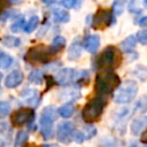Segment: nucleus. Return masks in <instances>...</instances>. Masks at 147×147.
I'll return each mask as SVG.
<instances>
[{"label":"nucleus","instance_id":"obj_1","mask_svg":"<svg viewBox=\"0 0 147 147\" xmlns=\"http://www.w3.org/2000/svg\"><path fill=\"white\" fill-rule=\"evenodd\" d=\"M119 77L111 70L99 72L95 77L94 91L99 95H105L113 92L117 86H119Z\"/></svg>","mask_w":147,"mask_h":147},{"label":"nucleus","instance_id":"obj_2","mask_svg":"<svg viewBox=\"0 0 147 147\" xmlns=\"http://www.w3.org/2000/svg\"><path fill=\"white\" fill-rule=\"evenodd\" d=\"M103 108H105V100L101 96L92 98L84 106V108L82 110V117L86 123L95 122L101 116Z\"/></svg>","mask_w":147,"mask_h":147},{"label":"nucleus","instance_id":"obj_3","mask_svg":"<svg viewBox=\"0 0 147 147\" xmlns=\"http://www.w3.org/2000/svg\"><path fill=\"white\" fill-rule=\"evenodd\" d=\"M56 108L47 106L42 109L40 115V132L44 139H51L53 137V123L56 117Z\"/></svg>","mask_w":147,"mask_h":147},{"label":"nucleus","instance_id":"obj_4","mask_svg":"<svg viewBox=\"0 0 147 147\" xmlns=\"http://www.w3.org/2000/svg\"><path fill=\"white\" fill-rule=\"evenodd\" d=\"M138 92V85L134 80H125L116 91L114 101L116 103H129L131 102Z\"/></svg>","mask_w":147,"mask_h":147},{"label":"nucleus","instance_id":"obj_5","mask_svg":"<svg viewBox=\"0 0 147 147\" xmlns=\"http://www.w3.org/2000/svg\"><path fill=\"white\" fill-rule=\"evenodd\" d=\"M116 59H117V51H116V48L114 46H108L107 48L103 49V52L96 59L95 67H96V69L111 68L114 65H117L116 64L117 63Z\"/></svg>","mask_w":147,"mask_h":147},{"label":"nucleus","instance_id":"obj_6","mask_svg":"<svg viewBox=\"0 0 147 147\" xmlns=\"http://www.w3.org/2000/svg\"><path fill=\"white\" fill-rule=\"evenodd\" d=\"M51 55L52 54L49 53L48 47H46L45 45H37L28 51L25 59L34 63H46L49 61Z\"/></svg>","mask_w":147,"mask_h":147},{"label":"nucleus","instance_id":"obj_7","mask_svg":"<svg viewBox=\"0 0 147 147\" xmlns=\"http://www.w3.org/2000/svg\"><path fill=\"white\" fill-rule=\"evenodd\" d=\"M115 22L114 14H111L109 10L106 9H99L96 14L93 17L92 25L94 29H103Z\"/></svg>","mask_w":147,"mask_h":147},{"label":"nucleus","instance_id":"obj_8","mask_svg":"<svg viewBox=\"0 0 147 147\" xmlns=\"http://www.w3.org/2000/svg\"><path fill=\"white\" fill-rule=\"evenodd\" d=\"M34 118V110L32 109H26V108H21L16 110L13 116H11V123L14 126H21L23 124L33 122Z\"/></svg>","mask_w":147,"mask_h":147},{"label":"nucleus","instance_id":"obj_9","mask_svg":"<svg viewBox=\"0 0 147 147\" xmlns=\"http://www.w3.org/2000/svg\"><path fill=\"white\" fill-rule=\"evenodd\" d=\"M74 124L71 122H63L57 127V139L63 144L70 142L74 133Z\"/></svg>","mask_w":147,"mask_h":147},{"label":"nucleus","instance_id":"obj_10","mask_svg":"<svg viewBox=\"0 0 147 147\" xmlns=\"http://www.w3.org/2000/svg\"><path fill=\"white\" fill-rule=\"evenodd\" d=\"M76 70L72 68H64L62 70H60L56 76H55V80L57 84L60 85H68L72 82H75V76H76Z\"/></svg>","mask_w":147,"mask_h":147},{"label":"nucleus","instance_id":"obj_11","mask_svg":"<svg viewBox=\"0 0 147 147\" xmlns=\"http://www.w3.org/2000/svg\"><path fill=\"white\" fill-rule=\"evenodd\" d=\"M24 79V76H23V72L21 70H14L11 71L5 79V85L8 87V88H15L17 86L21 85V83L23 82Z\"/></svg>","mask_w":147,"mask_h":147},{"label":"nucleus","instance_id":"obj_12","mask_svg":"<svg viewBox=\"0 0 147 147\" xmlns=\"http://www.w3.org/2000/svg\"><path fill=\"white\" fill-rule=\"evenodd\" d=\"M100 46V37L98 34L88 36L84 41V47L88 53H95Z\"/></svg>","mask_w":147,"mask_h":147},{"label":"nucleus","instance_id":"obj_13","mask_svg":"<svg viewBox=\"0 0 147 147\" xmlns=\"http://www.w3.org/2000/svg\"><path fill=\"white\" fill-rule=\"evenodd\" d=\"M147 127V116H142L133 119L131 123V132L133 136H139L144 129Z\"/></svg>","mask_w":147,"mask_h":147},{"label":"nucleus","instance_id":"obj_14","mask_svg":"<svg viewBox=\"0 0 147 147\" xmlns=\"http://www.w3.org/2000/svg\"><path fill=\"white\" fill-rule=\"evenodd\" d=\"M21 96L25 100V102L28 105H30L32 107H37L38 103H39V100H40V98H39V95H38L36 90H25L21 94Z\"/></svg>","mask_w":147,"mask_h":147},{"label":"nucleus","instance_id":"obj_15","mask_svg":"<svg viewBox=\"0 0 147 147\" xmlns=\"http://www.w3.org/2000/svg\"><path fill=\"white\" fill-rule=\"evenodd\" d=\"M64 46H65V39H64L63 37H61V36H57V37H55V38L53 39L52 45L48 47V49H49V53H51V54H56V53L60 52Z\"/></svg>","mask_w":147,"mask_h":147},{"label":"nucleus","instance_id":"obj_16","mask_svg":"<svg viewBox=\"0 0 147 147\" xmlns=\"http://www.w3.org/2000/svg\"><path fill=\"white\" fill-rule=\"evenodd\" d=\"M136 44H137V38L136 36H129L127 38H125L122 42H121V49L125 53H129V52H132L133 48L136 47Z\"/></svg>","mask_w":147,"mask_h":147},{"label":"nucleus","instance_id":"obj_17","mask_svg":"<svg viewBox=\"0 0 147 147\" xmlns=\"http://www.w3.org/2000/svg\"><path fill=\"white\" fill-rule=\"evenodd\" d=\"M82 54V45L79 42H72L68 51V59L70 61L77 60Z\"/></svg>","mask_w":147,"mask_h":147},{"label":"nucleus","instance_id":"obj_18","mask_svg":"<svg viewBox=\"0 0 147 147\" xmlns=\"http://www.w3.org/2000/svg\"><path fill=\"white\" fill-rule=\"evenodd\" d=\"M70 16L68 14V11L63 10V9H56L53 14V21L55 23H67L69 21Z\"/></svg>","mask_w":147,"mask_h":147},{"label":"nucleus","instance_id":"obj_19","mask_svg":"<svg viewBox=\"0 0 147 147\" xmlns=\"http://www.w3.org/2000/svg\"><path fill=\"white\" fill-rule=\"evenodd\" d=\"M57 113L60 114V116H62L63 118H69L74 115L75 113V106L72 103H65L63 106H61L57 110Z\"/></svg>","mask_w":147,"mask_h":147},{"label":"nucleus","instance_id":"obj_20","mask_svg":"<svg viewBox=\"0 0 147 147\" xmlns=\"http://www.w3.org/2000/svg\"><path fill=\"white\" fill-rule=\"evenodd\" d=\"M2 44L5 45V46H7V47H18L20 45H21V40H20V38H17V37H13V36H6V37H3L2 38Z\"/></svg>","mask_w":147,"mask_h":147},{"label":"nucleus","instance_id":"obj_21","mask_svg":"<svg viewBox=\"0 0 147 147\" xmlns=\"http://www.w3.org/2000/svg\"><path fill=\"white\" fill-rule=\"evenodd\" d=\"M28 138H29V134L26 131H18L16 137H15V140H14V146L15 147H20V146H23L26 141H28Z\"/></svg>","mask_w":147,"mask_h":147},{"label":"nucleus","instance_id":"obj_22","mask_svg":"<svg viewBox=\"0 0 147 147\" xmlns=\"http://www.w3.org/2000/svg\"><path fill=\"white\" fill-rule=\"evenodd\" d=\"M38 23H39V18H38V16H32V17H30V20L24 24V31L26 32V33H30V32H32L36 28H37V25H38Z\"/></svg>","mask_w":147,"mask_h":147},{"label":"nucleus","instance_id":"obj_23","mask_svg":"<svg viewBox=\"0 0 147 147\" xmlns=\"http://www.w3.org/2000/svg\"><path fill=\"white\" fill-rule=\"evenodd\" d=\"M29 82L33 84H41L42 82V74L40 70L34 69L29 74Z\"/></svg>","mask_w":147,"mask_h":147},{"label":"nucleus","instance_id":"obj_24","mask_svg":"<svg viewBox=\"0 0 147 147\" xmlns=\"http://www.w3.org/2000/svg\"><path fill=\"white\" fill-rule=\"evenodd\" d=\"M13 61L14 60H13V57L10 55H8L6 53L0 54V68H2V69L9 68L13 64Z\"/></svg>","mask_w":147,"mask_h":147},{"label":"nucleus","instance_id":"obj_25","mask_svg":"<svg viewBox=\"0 0 147 147\" xmlns=\"http://www.w3.org/2000/svg\"><path fill=\"white\" fill-rule=\"evenodd\" d=\"M126 0H114L113 2V11L114 15H121L124 10V5Z\"/></svg>","mask_w":147,"mask_h":147},{"label":"nucleus","instance_id":"obj_26","mask_svg":"<svg viewBox=\"0 0 147 147\" xmlns=\"http://www.w3.org/2000/svg\"><path fill=\"white\" fill-rule=\"evenodd\" d=\"M88 82V72L85 70H80L79 72H76L75 76V83H82V84H86Z\"/></svg>","mask_w":147,"mask_h":147},{"label":"nucleus","instance_id":"obj_27","mask_svg":"<svg viewBox=\"0 0 147 147\" xmlns=\"http://www.w3.org/2000/svg\"><path fill=\"white\" fill-rule=\"evenodd\" d=\"M10 111V105L7 101H1L0 102V119L5 118Z\"/></svg>","mask_w":147,"mask_h":147},{"label":"nucleus","instance_id":"obj_28","mask_svg":"<svg viewBox=\"0 0 147 147\" xmlns=\"http://www.w3.org/2000/svg\"><path fill=\"white\" fill-rule=\"evenodd\" d=\"M136 109H137L139 113H141V114L147 110V95H144V96L137 102Z\"/></svg>","mask_w":147,"mask_h":147},{"label":"nucleus","instance_id":"obj_29","mask_svg":"<svg viewBox=\"0 0 147 147\" xmlns=\"http://www.w3.org/2000/svg\"><path fill=\"white\" fill-rule=\"evenodd\" d=\"M23 28H24V18H23V17H21V18L17 20V21H15V22L10 25V30H11L13 32H18V31H21Z\"/></svg>","mask_w":147,"mask_h":147},{"label":"nucleus","instance_id":"obj_30","mask_svg":"<svg viewBox=\"0 0 147 147\" xmlns=\"http://www.w3.org/2000/svg\"><path fill=\"white\" fill-rule=\"evenodd\" d=\"M136 38H137V41H139L140 44L147 45V30H146V29L140 30V31L137 33Z\"/></svg>","mask_w":147,"mask_h":147},{"label":"nucleus","instance_id":"obj_31","mask_svg":"<svg viewBox=\"0 0 147 147\" xmlns=\"http://www.w3.org/2000/svg\"><path fill=\"white\" fill-rule=\"evenodd\" d=\"M95 134H96V130H95L94 126H92V125H87V126L85 127V133H84V136H85V140H86V139H91V138L94 137Z\"/></svg>","mask_w":147,"mask_h":147},{"label":"nucleus","instance_id":"obj_32","mask_svg":"<svg viewBox=\"0 0 147 147\" xmlns=\"http://www.w3.org/2000/svg\"><path fill=\"white\" fill-rule=\"evenodd\" d=\"M72 140H75L78 144H82L85 140V136L82 131H74L72 133Z\"/></svg>","mask_w":147,"mask_h":147},{"label":"nucleus","instance_id":"obj_33","mask_svg":"<svg viewBox=\"0 0 147 147\" xmlns=\"http://www.w3.org/2000/svg\"><path fill=\"white\" fill-rule=\"evenodd\" d=\"M77 3V0H62V5L64 8H68V9H71L76 6Z\"/></svg>","mask_w":147,"mask_h":147},{"label":"nucleus","instance_id":"obj_34","mask_svg":"<svg viewBox=\"0 0 147 147\" xmlns=\"http://www.w3.org/2000/svg\"><path fill=\"white\" fill-rule=\"evenodd\" d=\"M138 24L141 25V26H146V25H147V16H144L142 18H140V20L138 21Z\"/></svg>","mask_w":147,"mask_h":147},{"label":"nucleus","instance_id":"obj_35","mask_svg":"<svg viewBox=\"0 0 147 147\" xmlns=\"http://www.w3.org/2000/svg\"><path fill=\"white\" fill-rule=\"evenodd\" d=\"M140 140H141V142H144V144H147V130L142 132V134H141V138H140Z\"/></svg>","mask_w":147,"mask_h":147},{"label":"nucleus","instance_id":"obj_36","mask_svg":"<svg viewBox=\"0 0 147 147\" xmlns=\"http://www.w3.org/2000/svg\"><path fill=\"white\" fill-rule=\"evenodd\" d=\"M57 0H41V2L44 3H53V2H56Z\"/></svg>","mask_w":147,"mask_h":147},{"label":"nucleus","instance_id":"obj_37","mask_svg":"<svg viewBox=\"0 0 147 147\" xmlns=\"http://www.w3.org/2000/svg\"><path fill=\"white\" fill-rule=\"evenodd\" d=\"M41 147H59V146L55 145V144H53V145H42Z\"/></svg>","mask_w":147,"mask_h":147},{"label":"nucleus","instance_id":"obj_38","mask_svg":"<svg viewBox=\"0 0 147 147\" xmlns=\"http://www.w3.org/2000/svg\"><path fill=\"white\" fill-rule=\"evenodd\" d=\"M142 5H144V7L147 9V0H142Z\"/></svg>","mask_w":147,"mask_h":147},{"label":"nucleus","instance_id":"obj_39","mask_svg":"<svg viewBox=\"0 0 147 147\" xmlns=\"http://www.w3.org/2000/svg\"><path fill=\"white\" fill-rule=\"evenodd\" d=\"M1 78H2V75H1V72H0V80H1Z\"/></svg>","mask_w":147,"mask_h":147},{"label":"nucleus","instance_id":"obj_40","mask_svg":"<svg viewBox=\"0 0 147 147\" xmlns=\"http://www.w3.org/2000/svg\"><path fill=\"white\" fill-rule=\"evenodd\" d=\"M24 147H33V146H29V145H28V146H24Z\"/></svg>","mask_w":147,"mask_h":147}]
</instances>
